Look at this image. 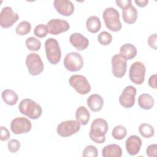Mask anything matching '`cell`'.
Segmentation results:
<instances>
[{
    "label": "cell",
    "instance_id": "cb8c5ba5",
    "mask_svg": "<svg viewBox=\"0 0 157 157\" xmlns=\"http://www.w3.org/2000/svg\"><path fill=\"white\" fill-rule=\"evenodd\" d=\"M1 97L3 101L9 105H14L18 100L17 94L12 90H4L1 94Z\"/></svg>",
    "mask_w": 157,
    "mask_h": 157
},
{
    "label": "cell",
    "instance_id": "7402d4cb",
    "mask_svg": "<svg viewBox=\"0 0 157 157\" xmlns=\"http://www.w3.org/2000/svg\"><path fill=\"white\" fill-rule=\"evenodd\" d=\"M154 99L149 94L144 93L138 98V104L142 109L150 110L154 106Z\"/></svg>",
    "mask_w": 157,
    "mask_h": 157
},
{
    "label": "cell",
    "instance_id": "ffe728a7",
    "mask_svg": "<svg viewBox=\"0 0 157 157\" xmlns=\"http://www.w3.org/2000/svg\"><path fill=\"white\" fill-rule=\"evenodd\" d=\"M136 55L137 48L132 44H124L122 45L120 48V55L126 60L132 59Z\"/></svg>",
    "mask_w": 157,
    "mask_h": 157
},
{
    "label": "cell",
    "instance_id": "4fadbf2b",
    "mask_svg": "<svg viewBox=\"0 0 157 157\" xmlns=\"http://www.w3.org/2000/svg\"><path fill=\"white\" fill-rule=\"evenodd\" d=\"M112 74L117 78L123 77L126 71L127 62L120 54H116L112 58Z\"/></svg>",
    "mask_w": 157,
    "mask_h": 157
},
{
    "label": "cell",
    "instance_id": "6da1fadb",
    "mask_svg": "<svg viewBox=\"0 0 157 157\" xmlns=\"http://www.w3.org/2000/svg\"><path fill=\"white\" fill-rule=\"evenodd\" d=\"M109 125L103 118L95 119L91 124L89 136L91 140L97 144H102L105 140V134L108 131Z\"/></svg>",
    "mask_w": 157,
    "mask_h": 157
},
{
    "label": "cell",
    "instance_id": "30bf717a",
    "mask_svg": "<svg viewBox=\"0 0 157 157\" xmlns=\"http://www.w3.org/2000/svg\"><path fill=\"white\" fill-rule=\"evenodd\" d=\"M18 14L14 12L11 7H4L0 13V25L3 28H9L18 21Z\"/></svg>",
    "mask_w": 157,
    "mask_h": 157
},
{
    "label": "cell",
    "instance_id": "9a60e30c",
    "mask_svg": "<svg viewBox=\"0 0 157 157\" xmlns=\"http://www.w3.org/2000/svg\"><path fill=\"white\" fill-rule=\"evenodd\" d=\"M53 5L56 10L63 16H70L74 12V5L71 1L55 0Z\"/></svg>",
    "mask_w": 157,
    "mask_h": 157
},
{
    "label": "cell",
    "instance_id": "83f0119b",
    "mask_svg": "<svg viewBox=\"0 0 157 157\" xmlns=\"http://www.w3.org/2000/svg\"><path fill=\"white\" fill-rule=\"evenodd\" d=\"M31 29V24L27 21L20 22L15 28V32L20 36H25L28 34Z\"/></svg>",
    "mask_w": 157,
    "mask_h": 157
},
{
    "label": "cell",
    "instance_id": "1f68e13d",
    "mask_svg": "<svg viewBox=\"0 0 157 157\" xmlns=\"http://www.w3.org/2000/svg\"><path fill=\"white\" fill-rule=\"evenodd\" d=\"M98 155V153L96 147L91 145L86 146L82 153L83 157H97Z\"/></svg>",
    "mask_w": 157,
    "mask_h": 157
},
{
    "label": "cell",
    "instance_id": "d6a6232c",
    "mask_svg": "<svg viewBox=\"0 0 157 157\" xmlns=\"http://www.w3.org/2000/svg\"><path fill=\"white\" fill-rule=\"evenodd\" d=\"M7 147L10 153H15L20 148V142L17 139H10L7 143Z\"/></svg>",
    "mask_w": 157,
    "mask_h": 157
},
{
    "label": "cell",
    "instance_id": "e0dca14e",
    "mask_svg": "<svg viewBox=\"0 0 157 157\" xmlns=\"http://www.w3.org/2000/svg\"><path fill=\"white\" fill-rule=\"evenodd\" d=\"M69 42L78 51L85 50L89 45L88 39L78 33H74L69 37Z\"/></svg>",
    "mask_w": 157,
    "mask_h": 157
},
{
    "label": "cell",
    "instance_id": "836d02e7",
    "mask_svg": "<svg viewBox=\"0 0 157 157\" xmlns=\"http://www.w3.org/2000/svg\"><path fill=\"white\" fill-rule=\"evenodd\" d=\"M157 145L156 144H150L148 146L146 150V154L149 157H156Z\"/></svg>",
    "mask_w": 157,
    "mask_h": 157
},
{
    "label": "cell",
    "instance_id": "d6986e66",
    "mask_svg": "<svg viewBox=\"0 0 157 157\" xmlns=\"http://www.w3.org/2000/svg\"><path fill=\"white\" fill-rule=\"evenodd\" d=\"M138 13L137 9L132 5H129L122 9V18L123 21L128 24L134 23L137 18Z\"/></svg>",
    "mask_w": 157,
    "mask_h": 157
},
{
    "label": "cell",
    "instance_id": "4dcf8cb0",
    "mask_svg": "<svg viewBox=\"0 0 157 157\" xmlns=\"http://www.w3.org/2000/svg\"><path fill=\"white\" fill-rule=\"evenodd\" d=\"M48 33V28L47 25H45L44 24H39L37 25L34 29V33L36 36L39 38H42L45 37Z\"/></svg>",
    "mask_w": 157,
    "mask_h": 157
},
{
    "label": "cell",
    "instance_id": "8992f818",
    "mask_svg": "<svg viewBox=\"0 0 157 157\" xmlns=\"http://www.w3.org/2000/svg\"><path fill=\"white\" fill-rule=\"evenodd\" d=\"M26 66L30 75H39L44 70V63L40 56L36 53H29L26 58Z\"/></svg>",
    "mask_w": 157,
    "mask_h": 157
},
{
    "label": "cell",
    "instance_id": "f35d334b",
    "mask_svg": "<svg viewBox=\"0 0 157 157\" xmlns=\"http://www.w3.org/2000/svg\"><path fill=\"white\" fill-rule=\"evenodd\" d=\"M134 2L140 7H145L148 3V0H135Z\"/></svg>",
    "mask_w": 157,
    "mask_h": 157
},
{
    "label": "cell",
    "instance_id": "603a6c76",
    "mask_svg": "<svg viewBox=\"0 0 157 157\" xmlns=\"http://www.w3.org/2000/svg\"><path fill=\"white\" fill-rule=\"evenodd\" d=\"M90 118V113L87 109L84 106L78 107L75 112L76 120L81 125H86Z\"/></svg>",
    "mask_w": 157,
    "mask_h": 157
},
{
    "label": "cell",
    "instance_id": "d590c367",
    "mask_svg": "<svg viewBox=\"0 0 157 157\" xmlns=\"http://www.w3.org/2000/svg\"><path fill=\"white\" fill-rule=\"evenodd\" d=\"M10 134L9 130L4 126H1V140L2 141H6L9 139Z\"/></svg>",
    "mask_w": 157,
    "mask_h": 157
},
{
    "label": "cell",
    "instance_id": "d4e9b609",
    "mask_svg": "<svg viewBox=\"0 0 157 157\" xmlns=\"http://www.w3.org/2000/svg\"><path fill=\"white\" fill-rule=\"evenodd\" d=\"M86 27L87 30L91 33H98L101 27L100 19L97 16L90 17L86 20Z\"/></svg>",
    "mask_w": 157,
    "mask_h": 157
},
{
    "label": "cell",
    "instance_id": "8d00e7d4",
    "mask_svg": "<svg viewBox=\"0 0 157 157\" xmlns=\"http://www.w3.org/2000/svg\"><path fill=\"white\" fill-rule=\"evenodd\" d=\"M117 5L120 7L121 8V9H123L124 8H126V7H128V6L132 4L131 2L132 1L131 0H123V1H118V0H117L115 1Z\"/></svg>",
    "mask_w": 157,
    "mask_h": 157
},
{
    "label": "cell",
    "instance_id": "8fae6325",
    "mask_svg": "<svg viewBox=\"0 0 157 157\" xmlns=\"http://www.w3.org/2000/svg\"><path fill=\"white\" fill-rule=\"evenodd\" d=\"M10 129L15 134L28 132L32 128L31 122L26 118L21 117L13 119L10 123Z\"/></svg>",
    "mask_w": 157,
    "mask_h": 157
},
{
    "label": "cell",
    "instance_id": "44dd1931",
    "mask_svg": "<svg viewBox=\"0 0 157 157\" xmlns=\"http://www.w3.org/2000/svg\"><path fill=\"white\" fill-rule=\"evenodd\" d=\"M102 155L103 157H120L122 155V150L117 144H109L102 148Z\"/></svg>",
    "mask_w": 157,
    "mask_h": 157
},
{
    "label": "cell",
    "instance_id": "7a4b0ae2",
    "mask_svg": "<svg viewBox=\"0 0 157 157\" xmlns=\"http://www.w3.org/2000/svg\"><path fill=\"white\" fill-rule=\"evenodd\" d=\"M20 112L32 120L38 119L42 113L41 106L33 100L26 98L21 101L18 105Z\"/></svg>",
    "mask_w": 157,
    "mask_h": 157
},
{
    "label": "cell",
    "instance_id": "484cf974",
    "mask_svg": "<svg viewBox=\"0 0 157 157\" xmlns=\"http://www.w3.org/2000/svg\"><path fill=\"white\" fill-rule=\"evenodd\" d=\"M139 131L140 135L145 138H150L155 134L153 127L148 123H142L139 127Z\"/></svg>",
    "mask_w": 157,
    "mask_h": 157
},
{
    "label": "cell",
    "instance_id": "ba28073f",
    "mask_svg": "<svg viewBox=\"0 0 157 157\" xmlns=\"http://www.w3.org/2000/svg\"><path fill=\"white\" fill-rule=\"evenodd\" d=\"M80 129V124L77 120H66L57 126L56 132L61 137H67L77 133Z\"/></svg>",
    "mask_w": 157,
    "mask_h": 157
},
{
    "label": "cell",
    "instance_id": "2e32d148",
    "mask_svg": "<svg viewBox=\"0 0 157 157\" xmlns=\"http://www.w3.org/2000/svg\"><path fill=\"white\" fill-rule=\"evenodd\" d=\"M142 144V140L139 136L136 135H132L129 136L125 142L127 153L131 156L137 155L140 150Z\"/></svg>",
    "mask_w": 157,
    "mask_h": 157
},
{
    "label": "cell",
    "instance_id": "4316f807",
    "mask_svg": "<svg viewBox=\"0 0 157 157\" xmlns=\"http://www.w3.org/2000/svg\"><path fill=\"white\" fill-rule=\"evenodd\" d=\"M25 44L29 50L33 52L38 51L41 47L40 41L34 37H28L25 41Z\"/></svg>",
    "mask_w": 157,
    "mask_h": 157
},
{
    "label": "cell",
    "instance_id": "f546056e",
    "mask_svg": "<svg viewBox=\"0 0 157 157\" xmlns=\"http://www.w3.org/2000/svg\"><path fill=\"white\" fill-rule=\"evenodd\" d=\"M98 40L101 45H108L112 40V36L107 31H102L98 35Z\"/></svg>",
    "mask_w": 157,
    "mask_h": 157
},
{
    "label": "cell",
    "instance_id": "f1b7e54d",
    "mask_svg": "<svg viewBox=\"0 0 157 157\" xmlns=\"http://www.w3.org/2000/svg\"><path fill=\"white\" fill-rule=\"evenodd\" d=\"M127 134V130L125 127L121 125L116 126L112 131V137L117 140L124 139Z\"/></svg>",
    "mask_w": 157,
    "mask_h": 157
},
{
    "label": "cell",
    "instance_id": "5bb4252c",
    "mask_svg": "<svg viewBox=\"0 0 157 157\" xmlns=\"http://www.w3.org/2000/svg\"><path fill=\"white\" fill-rule=\"evenodd\" d=\"M47 26L48 33L53 35H58L66 32L70 28V25L67 21L58 18L50 20L47 23Z\"/></svg>",
    "mask_w": 157,
    "mask_h": 157
},
{
    "label": "cell",
    "instance_id": "3957f363",
    "mask_svg": "<svg viewBox=\"0 0 157 157\" xmlns=\"http://www.w3.org/2000/svg\"><path fill=\"white\" fill-rule=\"evenodd\" d=\"M102 17L105 26L109 30L117 32L121 29L122 25L120 20V13L115 8H106L103 12Z\"/></svg>",
    "mask_w": 157,
    "mask_h": 157
},
{
    "label": "cell",
    "instance_id": "74e56055",
    "mask_svg": "<svg viewBox=\"0 0 157 157\" xmlns=\"http://www.w3.org/2000/svg\"><path fill=\"white\" fill-rule=\"evenodd\" d=\"M156 74L151 75L148 79V85L150 87L156 89Z\"/></svg>",
    "mask_w": 157,
    "mask_h": 157
},
{
    "label": "cell",
    "instance_id": "277c9868",
    "mask_svg": "<svg viewBox=\"0 0 157 157\" xmlns=\"http://www.w3.org/2000/svg\"><path fill=\"white\" fill-rule=\"evenodd\" d=\"M45 49L47 60L52 64H58L61 57L59 45L56 39L50 37L45 42Z\"/></svg>",
    "mask_w": 157,
    "mask_h": 157
},
{
    "label": "cell",
    "instance_id": "5b68a950",
    "mask_svg": "<svg viewBox=\"0 0 157 157\" xmlns=\"http://www.w3.org/2000/svg\"><path fill=\"white\" fill-rule=\"evenodd\" d=\"M63 63L67 71L71 72L78 71L83 66V59L78 52H69L65 56Z\"/></svg>",
    "mask_w": 157,
    "mask_h": 157
},
{
    "label": "cell",
    "instance_id": "e575fe53",
    "mask_svg": "<svg viewBox=\"0 0 157 157\" xmlns=\"http://www.w3.org/2000/svg\"><path fill=\"white\" fill-rule=\"evenodd\" d=\"M156 41H157V34L155 33L149 36L148 39V44L153 49L156 50L157 49Z\"/></svg>",
    "mask_w": 157,
    "mask_h": 157
},
{
    "label": "cell",
    "instance_id": "52a82bcc",
    "mask_svg": "<svg viewBox=\"0 0 157 157\" xmlns=\"http://www.w3.org/2000/svg\"><path fill=\"white\" fill-rule=\"evenodd\" d=\"M69 85L80 94L84 95L91 90V85L87 78L82 75H73L69 79Z\"/></svg>",
    "mask_w": 157,
    "mask_h": 157
},
{
    "label": "cell",
    "instance_id": "9c48e42d",
    "mask_svg": "<svg viewBox=\"0 0 157 157\" xmlns=\"http://www.w3.org/2000/svg\"><path fill=\"white\" fill-rule=\"evenodd\" d=\"M145 67L142 62H134L131 65L129 71V77L131 81L134 84L141 85L145 80Z\"/></svg>",
    "mask_w": 157,
    "mask_h": 157
},
{
    "label": "cell",
    "instance_id": "ac0fdd59",
    "mask_svg": "<svg viewBox=\"0 0 157 157\" xmlns=\"http://www.w3.org/2000/svg\"><path fill=\"white\" fill-rule=\"evenodd\" d=\"M86 103L92 112H97L102 109L104 105V100L100 95L93 94L88 98Z\"/></svg>",
    "mask_w": 157,
    "mask_h": 157
},
{
    "label": "cell",
    "instance_id": "7c38bea8",
    "mask_svg": "<svg viewBox=\"0 0 157 157\" xmlns=\"http://www.w3.org/2000/svg\"><path fill=\"white\" fill-rule=\"evenodd\" d=\"M136 93L137 90L134 86L132 85L126 86L119 97V102L121 105L126 109L132 107L135 103Z\"/></svg>",
    "mask_w": 157,
    "mask_h": 157
}]
</instances>
